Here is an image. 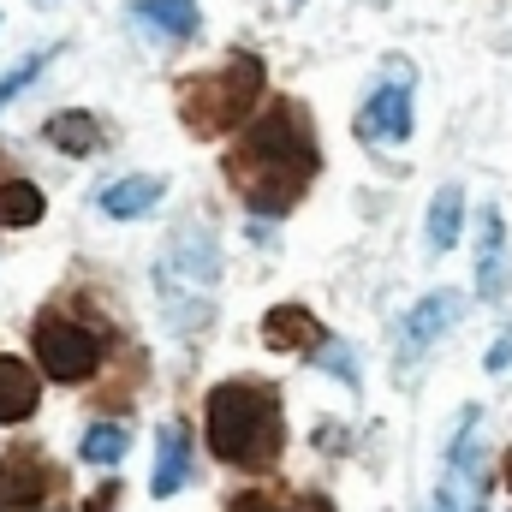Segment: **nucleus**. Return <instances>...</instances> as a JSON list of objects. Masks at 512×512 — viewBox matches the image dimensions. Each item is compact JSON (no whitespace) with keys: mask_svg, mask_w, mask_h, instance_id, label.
Here are the masks:
<instances>
[{"mask_svg":"<svg viewBox=\"0 0 512 512\" xmlns=\"http://www.w3.org/2000/svg\"><path fill=\"white\" fill-rule=\"evenodd\" d=\"M322 155H316V131L298 102H268L256 120L239 126L227 149V185L251 203L256 215H286L310 179H316Z\"/></svg>","mask_w":512,"mask_h":512,"instance_id":"1","label":"nucleus"},{"mask_svg":"<svg viewBox=\"0 0 512 512\" xmlns=\"http://www.w3.org/2000/svg\"><path fill=\"white\" fill-rule=\"evenodd\" d=\"M209 447L215 459L239 465V471H268L280 465V447H286V411H280V393L256 376L239 382H221L209 393Z\"/></svg>","mask_w":512,"mask_h":512,"instance_id":"2","label":"nucleus"},{"mask_svg":"<svg viewBox=\"0 0 512 512\" xmlns=\"http://www.w3.org/2000/svg\"><path fill=\"white\" fill-rule=\"evenodd\" d=\"M256 96H262V60L233 54L221 72H197L179 84V120L191 126V137H221L251 120Z\"/></svg>","mask_w":512,"mask_h":512,"instance_id":"3","label":"nucleus"},{"mask_svg":"<svg viewBox=\"0 0 512 512\" xmlns=\"http://www.w3.org/2000/svg\"><path fill=\"white\" fill-rule=\"evenodd\" d=\"M30 346H36V364H42V376H54V382H90V376L102 370V334H96L90 322L66 316V310H48V316H36V334H30Z\"/></svg>","mask_w":512,"mask_h":512,"instance_id":"4","label":"nucleus"},{"mask_svg":"<svg viewBox=\"0 0 512 512\" xmlns=\"http://www.w3.org/2000/svg\"><path fill=\"white\" fill-rule=\"evenodd\" d=\"M60 489V471L36 453V447H18V453H0V512H36L54 501Z\"/></svg>","mask_w":512,"mask_h":512,"instance_id":"5","label":"nucleus"},{"mask_svg":"<svg viewBox=\"0 0 512 512\" xmlns=\"http://www.w3.org/2000/svg\"><path fill=\"white\" fill-rule=\"evenodd\" d=\"M358 137H364V143H405V137H411V84H405V78H387L382 90L364 102Z\"/></svg>","mask_w":512,"mask_h":512,"instance_id":"6","label":"nucleus"},{"mask_svg":"<svg viewBox=\"0 0 512 512\" xmlns=\"http://www.w3.org/2000/svg\"><path fill=\"white\" fill-rule=\"evenodd\" d=\"M507 292V221L501 209L477 215V298H501Z\"/></svg>","mask_w":512,"mask_h":512,"instance_id":"7","label":"nucleus"},{"mask_svg":"<svg viewBox=\"0 0 512 512\" xmlns=\"http://www.w3.org/2000/svg\"><path fill=\"white\" fill-rule=\"evenodd\" d=\"M262 340H268V352H322L328 334L304 304H274L262 316Z\"/></svg>","mask_w":512,"mask_h":512,"instance_id":"8","label":"nucleus"},{"mask_svg":"<svg viewBox=\"0 0 512 512\" xmlns=\"http://www.w3.org/2000/svg\"><path fill=\"white\" fill-rule=\"evenodd\" d=\"M185 477H191V429L185 423H161V435H155V477H149L155 501L179 495Z\"/></svg>","mask_w":512,"mask_h":512,"instance_id":"9","label":"nucleus"},{"mask_svg":"<svg viewBox=\"0 0 512 512\" xmlns=\"http://www.w3.org/2000/svg\"><path fill=\"white\" fill-rule=\"evenodd\" d=\"M459 310H465V298L459 292H429L411 316H405V352H423V346H435L453 322H459Z\"/></svg>","mask_w":512,"mask_h":512,"instance_id":"10","label":"nucleus"},{"mask_svg":"<svg viewBox=\"0 0 512 512\" xmlns=\"http://www.w3.org/2000/svg\"><path fill=\"white\" fill-rule=\"evenodd\" d=\"M161 197H167V179H161V173H131V179L108 185V191L96 197V209L114 215V221H137V215H149Z\"/></svg>","mask_w":512,"mask_h":512,"instance_id":"11","label":"nucleus"},{"mask_svg":"<svg viewBox=\"0 0 512 512\" xmlns=\"http://www.w3.org/2000/svg\"><path fill=\"white\" fill-rule=\"evenodd\" d=\"M131 18L149 24V30L167 36V42H185V36H197V24H203L197 0H131Z\"/></svg>","mask_w":512,"mask_h":512,"instance_id":"12","label":"nucleus"},{"mask_svg":"<svg viewBox=\"0 0 512 512\" xmlns=\"http://www.w3.org/2000/svg\"><path fill=\"white\" fill-rule=\"evenodd\" d=\"M42 399V376L24 358H0V423H24Z\"/></svg>","mask_w":512,"mask_h":512,"instance_id":"13","label":"nucleus"},{"mask_svg":"<svg viewBox=\"0 0 512 512\" xmlns=\"http://www.w3.org/2000/svg\"><path fill=\"white\" fill-rule=\"evenodd\" d=\"M42 137L54 143V149H66V155H96L108 137H102V120L96 114H78V108H66V114H54L48 126H42Z\"/></svg>","mask_w":512,"mask_h":512,"instance_id":"14","label":"nucleus"},{"mask_svg":"<svg viewBox=\"0 0 512 512\" xmlns=\"http://www.w3.org/2000/svg\"><path fill=\"white\" fill-rule=\"evenodd\" d=\"M459 227H465V191L459 185H441L435 203H429V251H453L459 245Z\"/></svg>","mask_w":512,"mask_h":512,"instance_id":"15","label":"nucleus"},{"mask_svg":"<svg viewBox=\"0 0 512 512\" xmlns=\"http://www.w3.org/2000/svg\"><path fill=\"white\" fill-rule=\"evenodd\" d=\"M42 191L30 185V179H0V227L6 233H18V227H36L42 221Z\"/></svg>","mask_w":512,"mask_h":512,"instance_id":"16","label":"nucleus"},{"mask_svg":"<svg viewBox=\"0 0 512 512\" xmlns=\"http://www.w3.org/2000/svg\"><path fill=\"white\" fill-rule=\"evenodd\" d=\"M126 447H131L126 423H90V429H84V447H78V453H84L90 465H120V459H126Z\"/></svg>","mask_w":512,"mask_h":512,"instance_id":"17","label":"nucleus"},{"mask_svg":"<svg viewBox=\"0 0 512 512\" xmlns=\"http://www.w3.org/2000/svg\"><path fill=\"white\" fill-rule=\"evenodd\" d=\"M48 60H54V48H42V54H30V60H18V66H12V72L0 78V108H6L12 96H24V90H30V84L42 78V66H48Z\"/></svg>","mask_w":512,"mask_h":512,"instance_id":"18","label":"nucleus"},{"mask_svg":"<svg viewBox=\"0 0 512 512\" xmlns=\"http://www.w3.org/2000/svg\"><path fill=\"white\" fill-rule=\"evenodd\" d=\"M227 512H328L322 501H280V495H233L227 501Z\"/></svg>","mask_w":512,"mask_h":512,"instance_id":"19","label":"nucleus"},{"mask_svg":"<svg viewBox=\"0 0 512 512\" xmlns=\"http://www.w3.org/2000/svg\"><path fill=\"white\" fill-rule=\"evenodd\" d=\"M489 370H495V376H501V370H512V328L495 340V352H489Z\"/></svg>","mask_w":512,"mask_h":512,"instance_id":"20","label":"nucleus"},{"mask_svg":"<svg viewBox=\"0 0 512 512\" xmlns=\"http://www.w3.org/2000/svg\"><path fill=\"white\" fill-rule=\"evenodd\" d=\"M114 501H120V483H108V489H96V501H90V512H114Z\"/></svg>","mask_w":512,"mask_h":512,"instance_id":"21","label":"nucleus"},{"mask_svg":"<svg viewBox=\"0 0 512 512\" xmlns=\"http://www.w3.org/2000/svg\"><path fill=\"white\" fill-rule=\"evenodd\" d=\"M435 512H459V507H453V501H447V495H441V501H435Z\"/></svg>","mask_w":512,"mask_h":512,"instance_id":"22","label":"nucleus"},{"mask_svg":"<svg viewBox=\"0 0 512 512\" xmlns=\"http://www.w3.org/2000/svg\"><path fill=\"white\" fill-rule=\"evenodd\" d=\"M507 489H512V453H507Z\"/></svg>","mask_w":512,"mask_h":512,"instance_id":"23","label":"nucleus"},{"mask_svg":"<svg viewBox=\"0 0 512 512\" xmlns=\"http://www.w3.org/2000/svg\"><path fill=\"white\" fill-rule=\"evenodd\" d=\"M42 512H60V507H42Z\"/></svg>","mask_w":512,"mask_h":512,"instance_id":"24","label":"nucleus"}]
</instances>
